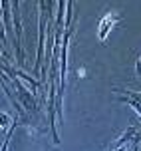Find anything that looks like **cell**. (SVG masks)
<instances>
[{
  "mask_svg": "<svg viewBox=\"0 0 141 151\" xmlns=\"http://www.w3.org/2000/svg\"><path fill=\"white\" fill-rule=\"evenodd\" d=\"M0 149H2V147H0Z\"/></svg>",
  "mask_w": 141,
  "mask_h": 151,
  "instance_id": "6",
  "label": "cell"
},
{
  "mask_svg": "<svg viewBox=\"0 0 141 151\" xmlns=\"http://www.w3.org/2000/svg\"><path fill=\"white\" fill-rule=\"evenodd\" d=\"M0 123H2V127H8V123H10V119H8L4 113H0Z\"/></svg>",
  "mask_w": 141,
  "mask_h": 151,
  "instance_id": "4",
  "label": "cell"
},
{
  "mask_svg": "<svg viewBox=\"0 0 141 151\" xmlns=\"http://www.w3.org/2000/svg\"><path fill=\"white\" fill-rule=\"evenodd\" d=\"M115 14H105L101 20H99V28H97V34H99V40H105L109 30H112V26L115 24Z\"/></svg>",
  "mask_w": 141,
  "mask_h": 151,
  "instance_id": "2",
  "label": "cell"
},
{
  "mask_svg": "<svg viewBox=\"0 0 141 151\" xmlns=\"http://www.w3.org/2000/svg\"><path fill=\"white\" fill-rule=\"evenodd\" d=\"M137 74H141V58L137 60Z\"/></svg>",
  "mask_w": 141,
  "mask_h": 151,
  "instance_id": "5",
  "label": "cell"
},
{
  "mask_svg": "<svg viewBox=\"0 0 141 151\" xmlns=\"http://www.w3.org/2000/svg\"><path fill=\"white\" fill-rule=\"evenodd\" d=\"M0 42H2V46L6 48L8 42H6V34H4V28H2V22H0Z\"/></svg>",
  "mask_w": 141,
  "mask_h": 151,
  "instance_id": "3",
  "label": "cell"
},
{
  "mask_svg": "<svg viewBox=\"0 0 141 151\" xmlns=\"http://www.w3.org/2000/svg\"><path fill=\"white\" fill-rule=\"evenodd\" d=\"M115 93H119L121 98H115L117 101H125L135 109V113L141 117V91H131V90H123V88H113Z\"/></svg>",
  "mask_w": 141,
  "mask_h": 151,
  "instance_id": "1",
  "label": "cell"
}]
</instances>
